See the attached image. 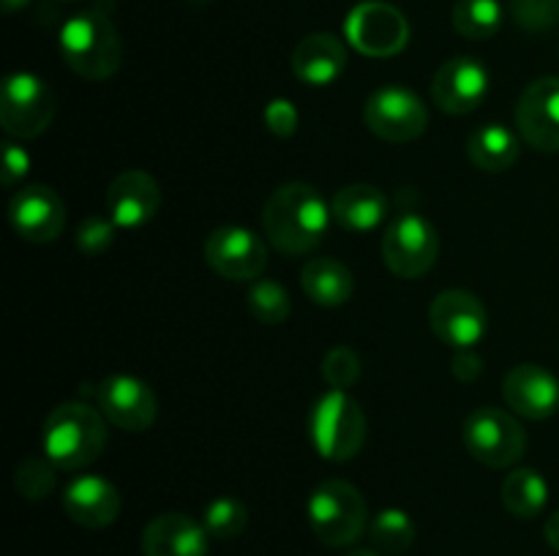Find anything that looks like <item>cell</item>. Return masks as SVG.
<instances>
[{
  "label": "cell",
  "mask_w": 559,
  "mask_h": 556,
  "mask_svg": "<svg viewBox=\"0 0 559 556\" xmlns=\"http://www.w3.org/2000/svg\"><path fill=\"white\" fill-rule=\"evenodd\" d=\"M344 36L366 58H393L407 47L409 22L396 5L364 0L344 20Z\"/></svg>",
  "instance_id": "9"
},
{
  "label": "cell",
  "mask_w": 559,
  "mask_h": 556,
  "mask_svg": "<svg viewBox=\"0 0 559 556\" xmlns=\"http://www.w3.org/2000/svg\"><path fill=\"white\" fill-rule=\"evenodd\" d=\"M347 556H380V551H371V548H355V551H349Z\"/></svg>",
  "instance_id": "39"
},
{
  "label": "cell",
  "mask_w": 559,
  "mask_h": 556,
  "mask_svg": "<svg viewBox=\"0 0 559 556\" xmlns=\"http://www.w3.org/2000/svg\"><path fill=\"white\" fill-rule=\"evenodd\" d=\"M9 221L27 243H52L66 227V202L49 185H27L11 196Z\"/></svg>",
  "instance_id": "16"
},
{
  "label": "cell",
  "mask_w": 559,
  "mask_h": 556,
  "mask_svg": "<svg viewBox=\"0 0 559 556\" xmlns=\"http://www.w3.org/2000/svg\"><path fill=\"white\" fill-rule=\"evenodd\" d=\"M60 55L76 76L91 82L109 80L120 69L123 44L104 11H80L60 27Z\"/></svg>",
  "instance_id": "3"
},
{
  "label": "cell",
  "mask_w": 559,
  "mask_h": 556,
  "mask_svg": "<svg viewBox=\"0 0 559 556\" xmlns=\"http://www.w3.org/2000/svg\"><path fill=\"white\" fill-rule=\"evenodd\" d=\"M162 189L145 169H126L109 183L107 213L118 229H140L156 218Z\"/></svg>",
  "instance_id": "17"
},
{
  "label": "cell",
  "mask_w": 559,
  "mask_h": 556,
  "mask_svg": "<svg viewBox=\"0 0 559 556\" xmlns=\"http://www.w3.org/2000/svg\"><path fill=\"white\" fill-rule=\"evenodd\" d=\"M360 358L349 347H333L322 360V376L331 390H349L360 379Z\"/></svg>",
  "instance_id": "31"
},
{
  "label": "cell",
  "mask_w": 559,
  "mask_h": 556,
  "mask_svg": "<svg viewBox=\"0 0 559 556\" xmlns=\"http://www.w3.org/2000/svg\"><path fill=\"white\" fill-rule=\"evenodd\" d=\"M306 518L322 545L347 548L358 543L369 529V507L364 494L347 480H325L311 491L306 501Z\"/></svg>",
  "instance_id": "4"
},
{
  "label": "cell",
  "mask_w": 559,
  "mask_h": 556,
  "mask_svg": "<svg viewBox=\"0 0 559 556\" xmlns=\"http://www.w3.org/2000/svg\"><path fill=\"white\" fill-rule=\"evenodd\" d=\"M364 123L371 134L385 142H413L429 125V109L420 101L418 93L388 85L369 96L364 109Z\"/></svg>",
  "instance_id": "10"
},
{
  "label": "cell",
  "mask_w": 559,
  "mask_h": 556,
  "mask_svg": "<svg viewBox=\"0 0 559 556\" xmlns=\"http://www.w3.org/2000/svg\"><path fill=\"white\" fill-rule=\"evenodd\" d=\"M451 371L459 382H475L484 374V360L473 349H459L456 358L451 360Z\"/></svg>",
  "instance_id": "36"
},
{
  "label": "cell",
  "mask_w": 559,
  "mask_h": 556,
  "mask_svg": "<svg viewBox=\"0 0 559 556\" xmlns=\"http://www.w3.org/2000/svg\"><path fill=\"white\" fill-rule=\"evenodd\" d=\"M486 93H489V71L469 55L445 60L431 80V101L448 114L475 112Z\"/></svg>",
  "instance_id": "14"
},
{
  "label": "cell",
  "mask_w": 559,
  "mask_h": 556,
  "mask_svg": "<svg viewBox=\"0 0 559 556\" xmlns=\"http://www.w3.org/2000/svg\"><path fill=\"white\" fill-rule=\"evenodd\" d=\"M63 510L76 527L104 529L118 521L120 494L102 474H82L66 485Z\"/></svg>",
  "instance_id": "20"
},
{
  "label": "cell",
  "mask_w": 559,
  "mask_h": 556,
  "mask_svg": "<svg viewBox=\"0 0 559 556\" xmlns=\"http://www.w3.org/2000/svg\"><path fill=\"white\" fill-rule=\"evenodd\" d=\"M502 398L527 420H546L559 409V379L538 363L513 365L502 379Z\"/></svg>",
  "instance_id": "18"
},
{
  "label": "cell",
  "mask_w": 559,
  "mask_h": 556,
  "mask_svg": "<svg viewBox=\"0 0 559 556\" xmlns=\"http://www.w3.org/2000/svg\"><path fill=\"white\" fill-rule=\"evenodd\" d=\"M27 172H31V156H27L20 145H14V142H5L3 145V169H0V180H3L5 189H11L14 183H20Z\"/></svg>",
  "instance_id": "35"
},
{
  "label": "cell",
  "mask_w": 559,
  "mask_h": 556,
  "mask_svg": "<svg viewBox=\"0 0 559 556\" xmlns=\"http://www.w3.org/2000/svg\"><path fill=\"white\" fill-rule=\"evenodd\" d=\"M142 556H207L211 534L186 512H164L142 529Z\"/></svg>",
  "instance_id": "19"
},
{
  "label": "cell",
  "mask_w": 559,
  "mask_h": 556,
  "mask_svg": "<svg viewBox=\"0 0 559 556\" xmlns=\"http://www.w3.org/2000/svg\"><path fill=\"white\" fill-rule=\"evenodd\" d=\"M55 93L41 76L31 71H16L5 76L3 93H0V125L9 136L16 140H36L52 125Z\"/></svg>",
  "instance_id": "6"
},
{
  "label": "cell",
  "mask_w": 559,
  "mask_h": 556,
  "mask_svg": "<svg viewBox=\"0 0 559 556\" xmlns=\"http://www.w3.org/2000/svg\"><path fill=\"white\" fill-rule=\"evenodd\" d=\"M502 507L511 512L513 518H522V521H533L540 512L546 510V501H549V483L544 480V474L538 469H513L506 480H502L500 488Z\"/></svg>",
  "instance_id": "25"
},
{
  "label": "cell",
  "mask_w": 559,
  "mask_h": 556,
  "mask_svg": "<svg viewBox=\"0 0 559 556\" xmlns=\"http://www.w3.org/2000/svg\"><path fill=\"white\" fill-rule=\"evenodd\" d=\"M27 3H31V0H3V9L9 11V14H14V11L25 9Z\"/></svg>",
  "instance_id": "38"
},
{
  "label": "cell",
  "mask_w": 559,
  "mask_h": 556,
  "mask_svg": "<svg viewBox=\"0 0 559 556\" xmlns=\"http://www.w3.org/2000/svg\"><path fill=\"white\" fill-rule=\"evenodd\" d=\"M513 20L530 33L559 27V0H511Z\"/></svg>",
  "instance_id": "32"
},
{
  "label": "cell",
  "mask_w": 559,
  "mask_h": 556,
  "mask_svg": "<svg viewBox=\"0 0 559 556\" xmlns=\"http://www.w3.org/2000/svg\"><path fill=\"white\" fill-rule=\"evenodd\" d=\"M347 47L333 33H309L293 49V74L311 87H328L347 71Z\"/></svg>",
  "instance_id": "21"
},
{
  "label": "cell",
  "mask_w": 559,
  "mask_h": 556,
  "mask_svg": "<svg viewBox=\"0 0 559 556\" xmlns=\"http://www.w3.org/2000/svg\"><path fill=\"white\" fill-rule=\"evenodd\" d=\"M41 447L58 469L91 467L107 447V418L82 401L60 403L44 420Z\"/></svg>",
  "instance_id": "2"
},
{
  "label": "cell",
  "mask_w": 559,
  "mask_h": 556,
  "mask_svg": "<svg viewBox=\"0 0 559 556\" xmlns=\"http://www.w3.org/2000/svg\"><path fill=\"white\" fill-rule=\"evenodd\" d=\"M500 0H456L453 5V31L469 41H486L502 27Z\"/></svg>",
  "instance_id": "26"
},
{
  "label": "cell",
  "mask_w": 559,
  "mask_h": 556,
  "mask_svg": "<svg viewBox=\"0 0 559 556\" xmlns=\"http://www.w3.org/2000/svg\"><path fill=\"white\" fill-rule=\"evenodd\" d=\"M440 256V234L424 213L404 210L388 223L382 238V259L399 278H420Z\"/></svg>",
  "instance_id": "7"
},
{
  "label": "cell",
  "mask_w": 559,
  "mask_h": 556,
  "mask_svg": "<svg viewBox=\"0 0 559 556\" xmlns=\"http://www.w3.org/2000/svg\"><path fill=\"white\" fill-rule=\"evenodd\" d=\"M58 485V467L47 456H31L16 467L14 488L16 494L31 501L47 499Z\"/></svg>",
  "instance_id": "30"
},
{
  "label": "cell",
  "mask_w": 559,
  "mask_h": 556,
  "mask_svg": "<svg viewBox=\"0 0 559 556\" xmlns=\"http://www.w3.org/2000/svg\"><path fill=\"white\" fill-rule=\"evenodd\" d=\"M300 287L314 305L338 309L353 298L355 278L344 262L331 259V256H317V259L306 262L304 273H300Z\"/></svg>",
  "instance_id": "23"
},
{
  "label": "cell",
  "mask_w": 559,
  "mask_h": 556,
  "mask_svg": "<svg viewBox=\"0 0 559 556\" xmlns=\"http://www.w3.org/2000/svg\"><path fill=\"white\" fill-rule=\"evenodd\" d=\"M262 120H265L271 134L282 136V140H289V136L298 131L300 114L289 98H273V101L265 107V112H262Z\"/></svg>",
  "instance_id": "34"
},
{
  "label": "cell",
  "mask_w": 559,
  "mask_h": 556,
  "mask_svg": "<svg viewBox=\"0 0 559 556\" xmlns=\"http://www.w3.org/2000/svg\"><path fill=\"white\" fill-rule=\"evenodd\" d=\"M249 311L262 325H282V322H287L289 311H293L289 292L278 281H271V278L254 281V287L249 289Z\"/></svg>",
  "instance_id": "29"
},
{
  "label": "cell",
  "mask_w": 559,
  "mask_h": 556,
  "mask_svg": "<svg viewBox=\"0 0 559 556\" xmlns=\"http://www.w3.org/2000/svg\"><path fill=\"white\" fill-rule=\"evenodd\" d=\"M519 136L500 123H486L475 129L467 140V156L484 172H506L516 164Z\"/></svg>",
  "instance_id": "24"
},
{
  "label": "cell",
  "mask_w": 559,
  "mask_h": 556,
  "mask_svg": "<svg viewBox=\"0 0 559 556\" xmlns=\"http://www.w3.org/2000/svg\"><path fill=\"white\" fill-rule=\"evenodd\" d=\"M544 537L546 543L551 545V548L559 554V510L551 512L549 518H546V527H544Z\"/></svg>",
  "instance_id": "37"
},
{
  "label": "cell",
  "mask_w": 559,
  "mask_h": 556,
  "mask_svg": "<svg viewBox=\"0 0 559 556\" xmlns=\"http://www.w3.org/2000/svg\"><path fill=\"white\" fill-rule=\"evenodd\" d=\"M462 436L469 456L491 469L513 467L527 447V434L519 420L500 407L475 409L464 420Z\"/></svg>",
  "instance_id": "8"
},
{
  "label": "cell",
  "mask_w": 559,
  "mask_h": 556,
  "mask_svg": "<svg viewBox=\"0 0 559 556\" xmlns=\"http://www.w3.org/2000/svg\"><path fill=\"white\" fill-rule=\"evenodd\" d=\"M205 262L227 281H254L267 265V249L246 227H218L205 240Z\"/></svg>",
  "instance_id": "13"
},
{
  "label": "cell",
  "mask_w": 559,
  "mask_h": 556,
  "mask_svg": "<svg viewBox=\"0 0 559 556\" xmlns=\"http://www.w3.org/2000/svg\"><path fill=\"white\" fill-rule=\"evenodd\" d=\"M429 325L442 343L453 349H473L484 341L489 314L480 298L467 289H445L429 305Z\"/></svg>",
  "instance_id": "12"
},
{
  "label": "cell",
  "mask_w": 559,
  "mask_h": 556,
  "mask_svg": "<svg viewBox=\"0 0 559 556\" xmlns=\"http://www.w3.org/2000/svg\"><path fill=\"white\" fill-rule=\"evenodd\" d=\"M96 401L109 423L131 434L147 431L158 418V398L153 387L129 374H112L98 382Z\"/></svg>",
  "instance_id": "11"
},
{
  "label": "cell",
  "mask_w": 559,
  "mask_h": 556,
  "mask_svg": "<svg viewBox=\"0 0 559 556\" xmlns=\"http://www.w3.org/2000/svg\"><path fill=\"white\" fill-rule=\"evenodd\" d=\"M331 205L309 183L278 185L262 207V229L273 249L300 256L314 251L331 227Z\"/></svg>",
  "instance_id": "1"
},
{
  "label": "cell",
  "mask_w": 559,
  "mask_h": 556,
  "mask_svg": "<svg viewBox=\"0 0 559 556\" xmlns=\"http://www.w3.org/2000/svg\"><path fill=\"white\" fill-rule=\"evenodd\" d=\"M516 129L535 150L559 153V76L530 82L519 98Z\"/></svg>",
  "instance_id": "15"
},
{
  "label": "cell",
  "mask_w": 559,
  "mask_h": 556,
  "mask_svg": "<svg viewBox=\"0 0 559 556\" xmlns=\"http://www.w3.org/2000/svg\"><path fill=\"white\" fill-rule=\"evenodd\" d=\"M309 436L325 461H349L366 442L364 409L347 390H328L311 409Z\"/></svg>",
  "instance_id": "5"
},
{
  "label": "cell",
  "mask_w": 559,
  "mask_h": 556,
  "mask_svg": "<svg viewBox=\"0 0 559 556\" xmlns=\"http://www.w3.org/2000/svg\"><path fill=\"white\" fill-rule=\"evenodd\" d=\"M202 527L213 540H233L249 527V507L235 496H218L202 512Z\"/></svg>",
  "instance_id": "28"
},
{
  "label": "cell",
  "mask_w": 559,
  "mask_h": 556,
  "mask_svg": "<svg viewBox=\"0 0 559 556\" xmlns=\"http://www.w3.org/2000/svg\"><path fill=\"white\" fill-rule=\"evenodd\" d=\"M371 545H374L380 554H404V551L413 548L415 537H418V529L415 521L409 518V512L399 510V507H388L374 516L369 527Z\"/></svg>",
  "instance_id": "27"
},
{
  "label": "cell",
  "mask_w": 559,
  "mask_h": 556,
  "mask_svg": "<svg viewBox=\"0 0 559 556\" xmlns=\"http://www.w3.org/2000/svg\"><path fill=\"white\" fill-rule=\"evenodd\" d=\"M388 210H391V200H388V194L380 185L371 183L344 185L331 200L333 221L342 229H347V232L358 234L380 227L388 218Z\"/></svg>",
  "instance_id": "22"
},
{
  "label": "cell",
  "mask_w": 559,
  "mask_h": 556,
  "mask_svg": "<svg viewBox=\"0 0 559 556\" xmlns=\"http://www.w3.org/2000/svg\"><path fill=\"white\" fill-rule=\"evenodd\" d=\"M115 221L112 218H102V216H91L80 223L76 229V249L87 256H98L104 254L107 249H112L115 243Z\"/></svg>",
  "instance_id": "33"
}]
</instances>
